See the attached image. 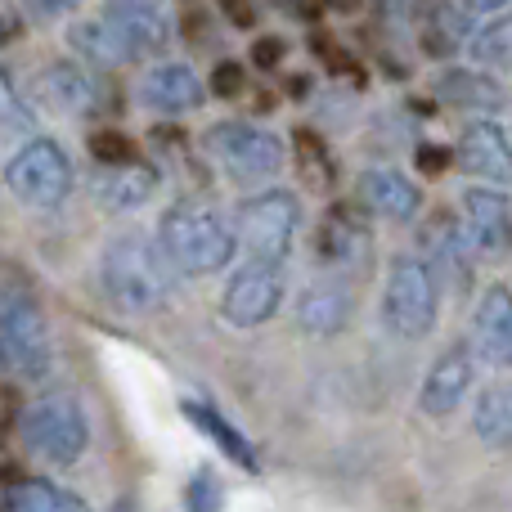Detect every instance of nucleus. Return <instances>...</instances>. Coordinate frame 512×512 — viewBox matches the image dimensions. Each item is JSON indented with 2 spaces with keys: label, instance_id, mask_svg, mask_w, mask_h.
<instances>
[{
  "label": "nucleus",
  "instance_id": "nucleus-20",
  "mask_svg": "<svg viewBox=\"0 0 512 512\" xmlns=\"http://www.w3.org/2000/svg\"><path fill=\"white\" fill-rule=\"evenodd\" d=\"M68 45L86 63H95V68H122V63H135V50L126 45V36L117 32L104 14L77 18V23L68 27Z\"/></svg>",
  "mask_w": 512,
  "mask_h": 512
},
{
  "label": "nucleus",
  "instance_id": "nucleus-10",
  "mask_svg": "<svg viewBox=\"0 0 512 512\" xmlns=\"http://www.w3.org/2000/svg\"><path fill=\"white\" fill-rule=\"evenodd\" d=\"M418 239H423V256L418 261L432 270L436 288H454L463 292L472 283V248L463 239V225L454 221L450 212H432L423 225H418Z\"/></svg>",
  "mask_w": 512,
  "mask_h": 512
},
{
  "label": "nucleus",
  "instance_id": "nucleus-34",
  "mask_svg": "<svg viewBox=\"0 0 512 512\" xmlns=\"http://www.w3.org/2000/svg\"><path fill=\"white\" fill-rule=\"evenodd\" d=\"M414 162L427 171V176H441V171L454 162V153L441 149V144H418V149H414Z\"/></svg>",
  "mask_w": 512,
  "mask_h": 512
},
{
  "label": "nucleus",
  "instance_id": "nucleus-23",
  "mask_svg": "<svg viewBox=\"0 0 512 512\" xmlns=\"http://www.w3.org/2000/svg\"><path fill=\"white\" fill-rule=\"evenodd\" d=\"M0 512H86V504H81L72 490L54 486V481L23 477V481H9L5 486Z\"/></svg>",
  "mask_w": 512,
  "mask_h": 512
},
{
  "label": "nucleus",
  "instance_id": "nucleus-36",
  "mask_svg": "<svg viewBox=\"0 0 512 512\" xmlns=\"http://www.w3.org/2000/svg\"><path fill=\"white\" fill-rule=\"evenodd\" d=\"M221 5H225V14H230L239 27H252V5H248V0H221Z\"/></svg>",
  "mask_w": 512,
  "mask_h": 512
},
{
  "label": "nucleus",
  "instance_id": "nucleus-17",
  "mask_svg": "<svg viewBox=\"0 0 512 512\" xmlns=\"http://www.w3.org/2000/svg\"><path fill=\"white\" fill-rule=\"evenodd\" d=\"M140 104L153 108V113H194L203 104V81H198L194 68L185 63H158V68L144 72L140 81Z\"/></svg>",
  "mask_w": 512,
  "mask_h": 512
},
{
  "label": "nucleus",
  "instance_id": "nucleus-27",
  "mask_svg": "<svg viewBox=\"0 0 512 512\" xmlns=\"http://www.w3.org/2000/svg\"><path fill=\"white\" fill-rule=\"evenodd\" d=\"M180 409H185L189 423H194L203 436H212V441L221 445V450L230 454L234 463H243V468H256V450L239 436V427H230V418H221L212 405H203V400H185Z\"/></svg>",
  "mask_w": 512,
  "mask_h": 512
},
{
  "label": "nucleus",
  "instance_id": "nucleus-29",
  "mask_svg": "<svg viewBox=\"0 0 512 512\" xmlns=\"http://www.w3.org/2000/svg\"><path fill=\"white\" fill-rule=\"evenodd\" d=\"M32 126H36L32 104H27V99L18 95L14 77H9V72L0 68V131H14V135H23V131H32Z\"/></svg>",
  "mask_w": 512,
  "mask_h": 512
},
{
  "label": "nucleus",
  "instance_id": "nucleus-22",
  "mask_svg": "<svg viewBox=\"0 0 512 512\" xmlns=\"http://www.w3.org/2000/svg\"><path fill=\"white\" fill-rule=\"evenodd\" d=\"M297 324L306 328L310 337H337L346 324H351V297L342 288H310L301 292L297 301Z\"/></svg>",
  "mask_w": 512,
  "mask_h": 512
},
{
  "label": "nucleus",
  "instance_id": "nucleus-38",
  "mask_svg": "<svg viewBox=\"0 0 512 512\" xmlns=\"http://www.w3.org/2000/svg\"><path fill=\"white\" fill-rule=\"evenodd\" d=\"M378 5H382V9H387V14H400V9H405V5H409V0H378Z\"/></svg>",
  "mask_w": 512,
  "mask_h": 512
},
{
  "label": "nucleus",
  "instance_id": "nucleus-9",
  "mask_svg": "<svg viewBox=\"0 0 512 512\" xmlns=\"http://www.w3.org/2000/svg\"><path fill=\"white\" fill-rule=\"evenodd\" d=\"M279 301H283V270L279 265H265V261H248L225 283L221 310L234 328H256L279 310Z\"/></svg>",
  "mask_w": 512,
  "mask_h": 512
},
{
  "label": "nucleus",
  "instance_id": "nucleus-11",
  "mask_svg": "<svg viewBox=\"0 0 512 512\" xmlns=\"http://www.w3.org/2000/svg\"><path fill=\"white\" fill-rule=\"evenodd\" d=\"M463 239L481 256H508L512 252V212L508 198L490 185H477L463 194Z\"/></svg>",
  "mask_w": 512,
  "mask_h": 512
},
{
  "label": "nucleus",
  "instance_id": "nucleus-35",
  "mask_svg": "<svg viewBox=\"0 0 512 512\" xmlns=\"http://www.w3.org/2000/svg\"><path fill=\"white\" fill-rule=\"evenodd\" d=\"M252 59H256V68H274V63L283 59V41H274V36L256 41V45H252Z\"/></svg>",
  "mask_w": 512,
  "mask_h": 512
},
{
  "label": "nucleus",
  "instance_id": "nucleus-1",
  "mask_svg": "<svg viewBox=\"0 0 512 512\" xmlns=\"http://www.w3.org/2000/svg\"><path fill=\"white\" fill-rule=\"evenodd\" d=\"M99 288L122 315H158L171 301V265L149 234H113L99 252Z\"/></svg>",
  "mask_w": 512,
  "mask_h": 512
},
{
  "label": "nucleus",
  "instance_id": "nucleus-31",
  "mask_svg": "<svg viewBox=\"0 0 512 512\" xmlns=\"http://www.w3.org/2000/svg\"><path fill=\"white\" fill-rule=\"evenodd\" d=\"M297 158H301V171H315V180H328V158H324V144H319V135L310 131V126H301L297 131Z\"/></svg>",
  "mask_w": 512,
  "mask_h": 512
},
{
  "label": "nucleus",
  "instance_id": "nucleus-25",
  "mask_svg": "<svg viewBox=\"0 0 512 512\" xmlns=\"http://www.w3.org/2000/svg\"><path fill=\"white\" fill-rule=\"evenodd\" d=\"M364 248H369V239H364V230L355 225V216H346V212H333L324 221V230H319V256H324L333 270L360 265Z\"/></svg>",
  "mask_w": 512,
  "mask_h": 512
},
{
  "label": "nucleus",
  "instance_id": "nucleus-3",
  "mask_svg": "<svg viewBox=\"0 0 512 512\" xmlns=\"http://www.w3.org/2000/svg\"><path fill=\"white\" fill-rule=\"evenodd\" d=\"M0 364L23 382H45L54 369L45 315L18 288H0Z\"/></svg>",
  "mask_w": 512,
  "mask_h": 512
},
{
  "label": "nucleus",
  "instance_id": "nucleus-41",
  "mask_svg": "<svg viewBox=\"0 0 512 512\" xmlns=\"http://www.w3.org/2000/svg\"><path fill=\"white\" fill-rule=\"evenodd\" d=\"M279 5H283V9H301V0H279Z\"/></svg>",
  "mask_w": 512,
  "mask_h": 512
},
{
  "label": "nucleus",
  "instance_id": "nucleus-18",
  "mask_svg": "<svg viewBox=\"0 0 512 512\" xmlns=\"http://www.w3.org/2000/svg\"><path fill=\"white\" fill-rule=\"evenodd\" d=\"M104 18L126 36V45L135 50V59H140V54L167 50V41H171V23H167V14H162L158 0H108Z\"/></svg>",
  "mask_w": 512,
  "mask_h": 512
},
{
  "label": "nucleus",
  "instance_id": "nucleus-5",
  "mask_svg": "<svg viewBox=\"0 0 512 512\" xmlns=\"http://www.w3.org/2000/svg\"><path fill=\"white\" fill-rule=\"evenodd\" d=\"M5 185H9V194L27 207H59L63 198L72 194V185H77V171H72V158L59 140L32 135V140L5 162Z\"/></svg>",
  "mask_w": 512,
  "mask_h": 512
},
{
  "label": "nucleus",
  "instance_id": "nucleus-39",
  "mask_svg": "<svg viewBox=\"0 0 512 512\" xmlns=\"http://www.w3.org/2000/svg\"><path fill=\"white\" fill-rule=\"evenodd\" d=\"M328 5H333V9H355L360 0H328Z\"/></svg>",
  "mask_w": 512,
  "mask_h": 512
},
{
  "label": "nucleus",
  "instance_id": "nucleus-40",
  "mask_svg": "<svg viewBox=\"0 0 512 512\" xmlns=\"http://www.w3.org/2000/svg\"><path fill=\"white\" fill-rule=\"evenodd\" d=\"M113 512H135V504H131V499H117Z\"/></svg>",
  "mask_w": 512,
  "mask_h": 512
},
{
  "label": "nucleus",
  "instance_id": "nucleus-14",
  "mask_svg": "<svg viewBox=\"0 0 512 512\" xmlns=\"http://www.w3.org/2000/svg\"><path fill=\"white\" fill-rule=\"evenodd\" d=\"M472 342L477 355L495 369H512V292L504 283H490L472 315Z\"/></svg>",
  "mask_w": 512,
  "mask_h": 512
},
{
  "label": "nucleus",
  "instance_id": "nucleus-8",
  "mask_svg": "<svg viewBox=\"0 0 512 512\" xmlns=\"http://www.w3.org/2000/svg\"><path fill=\"white\" fill-rule=\"evenodd\" d=\"M207 153L230 171V180L239 185H256V180H270L283 167V144L270 131L252 122H221L207 131Z\"/></svg>",
  "mask_w": 512,
  "mask_h": 512
},
{
  "label": "nucleus",
  "instance_id": "nucleus-28",
  "mask_svg": "<svg viewBox=\"0 0 512 512\" xmlns=\"http://www.w3.org/2000/svg\"><path fill=\"white\" fill-rule=\"evenodd\" d=\"M472 54L481 59V72L486 68H512V14L472 36Z\"/></svg>",
  "mask_w": 512,
  "mask_h": 512
},
{
  "label": "nucleus",
  "instance_id": "nucleus-32",
  "mask_svg": "<svg viewBox=\"0 0 512 512\" xmlns=\"http://www.w3.org/2000/svg\"><path fill=\"white\" fill-rule=\"evenodd\" d=\"M90 153L99 158V167H117V162H131V144L113 131H99L90 135Z\"/></svg>",
  "mask_w": 512,
  "mask_h": 512
},
{
  "label": "nucleus",
  "instance_id": "nucleus-21",
  "mask_svg": "<svg viewBox=\"0 0 512 512\" xmlns=\"http://www.w3.org/2000/svg\"><path fill=\"white\" fill-rule=\"evenodd\" d=\"M436 95L454 108H477V113H495L508 99L504 86L481 68H445L441 77H436Z\"/></svg>",
  "mask_w": 512,
  "mask_h": 512
},
{
  "label": "nucleus",
  "instance_id": "nucleus-12",
  "mask_svg": "<svg viewBox=\"0 0 512 512\" xmlns=\"http://www.w3.org/2000/svg\"><path fill=\"white\" fill-rule=\"evenodd\" d=\"M472 378H477L472 351L468 346H450V351L432 364V373H427L423 391H418V409H423L427 418H450L454 409L468 400Z\"/></svg>",
  "mask_w": 512,
  "mask_h": 512
},
{
  "label": "nucleus",
  "instance_id": "nucleus-19",
  "mask_svg": "<svg viewBox=\"0 0 512 512\" xmlns=\"http://www.w3.org/2000/svg\"><path fill=\"white\" fill-rule=\"evenodd\" d=\"M90 189H95V198L108 212H135V207H144L158 194V171H149L144 162L131 158V162H117V167H99Z\"/></svg>",
  "mask_w": 512,
  "mask_h": 512
},
{
  "label": "nucleus",
  "instance_id": "nucleus-15",
  "mask_svg": "<svg viewBox=\"0 0 512 512\" xmlns=\"http://www.w3.org/2000/svg\"><path fill=\"white\" fill-rule=\"evenodd\" d=\"M355 194H360V203L369 207L373 216H382V221H414L418 207H423L418 185L396 167H369L360 176V185H355Z\"/></svg>",
  "mask_w": 512,
  "mask_h": 512
},
{
  "label": "nucleus",
  "instance_id": "nucleus-4",
  "mask_svg": "<svg viewBox=\"0 0 512 512\" xmlns=\"http://www.w3.org/2000/svg\"><path fill=\"white\" fill-rule=\"evenodd\" d=\"M18 432H23V445L41 463L72 468L90 445V418L72 396H41L23 409Z\"/></svg>",
  "mask_w": 512,
  "mask_h": 512
},
{
  "label": "nucleus",
  "instance_id": "nucleus-13",
  "mask_svg": "<svg viewBox=\"0 0 512 512\" xmlns=\"http://www.w3.org/2000/svg\"><path fill=\"white\" fill-rule=\"evenodd\" d=\"M454 162H459V171L481 176L486 185H512V144L504 126L495 122H472L454 149Z\"/></svg>",
  "mask_w": 512,
  "mask_h": 512
},
{
  "label": "nucleus",
  "instance_id": "nucleus-33",
  "mask_svg": "<svg viewBox=\"0 0 512 512\" xmlns=\"http://www.w3.org/2000/svg\"><path fill=\"white\" fill-rule=\"evenodd\" d=\"M239 90H243V68L234 59H225V63H216V72H212V95L216 99H239Z\"/></svg>",
  "mask_w": 512,
  "mask_h": 512
},
{
  "label": "nucleus",
  "instance_id": "nucleus-24",
  "mask_svg": "<svg viewBox=\"0 0 512 512\" xmlns=\"http://www.w3.org/2000/svg\"><path fill=\"white\" fill-rule=\"evenodd\" d=\"M418 41L445 59V54H454L468 41V14L454 9L450 0H427L423 14H418Z\"/></svg>",
  "mask_w": 512,
  "mask_h": 512
},
{
  "label": "nucleus",
  "instance_id": "nucleus-6",
  "mask_svg": "<svg viewBox=\"0 0 512 512\" xmlns=\"http://www.w3.org/2000/svg\"><path fill=\"white\" fill-rule=\"evenodd\" d=\"M436 306H441V288H436L432 270L418 256H396L387 292H382V324L405 342H418L436 328Z\"/></svg>",
  "mask_w": 512,
  "mask_h": 512
},
{
  "label": "nucleus",
  "instance_id": "nucleus-26",
  "mask_svg": "<svg viewBox=\"0 0 512 512\" xmlns=\"http://www.w3.org/2000/svg\"><path fill=\"white\" fill-rule=\"evenodd\" d=\"M472 427H477V436L490 445V450H512V387L481 391Z\"/></svg>",
  "mask_w": 512,
  "mask_h": 512
},
{
  "label": "nucleus",
  "instance_id": "nucleus-2",
  "mask_svg": "<svg viewBox=\"0 0 512 512\" xmlns=\"http://www.w3.org/2000/svg\"><path fill=\"white\" fill-rule=\"evenodd\" d=\"M180 274H216L234 261V234L212 207L203 203H176L162 212L158 239H153Z\"/></svg>",
  "mask_w": 512,
  "mask_h": 512
},
{
  "label": "nucleus",
  "instance_id": "nucleus-30",
  "mask_svg": "<svg viewBox=\"0 0 512 512\" xmlns=\"http://www.w3.org/2000/svg\"><path fill=\"white\" fill-rule=\"evenodd\" d=\"M221 504H225L221 477H216L212 468H198L185 490V512H221Z\"/></svg>",
  "mask_w": 512,
  "mask_h": 512
},
{
  "label": "nucleus",
  "instance_id": "nucleus-16",
  "mask_svg": "<svg viewBox=\"0 0 512 512\" xmlns=\"http://www.w3.org/2000/svg\"><path fill=\"white\" fill-rule=\"evenodd\" d=\"M36 99H41L50 113L63 117H86L99 104V86L81 63H50V68L36 77Z\"/></svg>",
  "mask_w": 512,
  "mask_h": 512
},
{
  "label": "nucleus",
  "instance_id": "nucleus-7",
  "mask_svg": "<svg viewBox=\"0 0 512 512\" xmlns=\"http://www.w3.org/2000/svg\"><path fill=\"white\" fill-rule=\"evenodd\" d=\"M297 221H301V207H297V194L288 189H270V194H256L248 203H239V243L248 248L252 261H265V265H283V256L292 252V234H297Z\"/></svg>",
  "mask_w": 512,
  "mask_h": 512
},
{
  "label": "nucleus",
  "instance_id": "nucleus-37",
  "mask_svg": "<svg viewBox=\"0 0 512 512\" xmlns=\"http://www.w3.org/2000/svg\"><path fill=\"white\" fill-rule=\"evenodd\" d=\"M468 5H472V9H486V14H499L508 0H468Z\"/></svg>",
  "mask_w": 512,
  "mask_h": 512
}]
</instances>
